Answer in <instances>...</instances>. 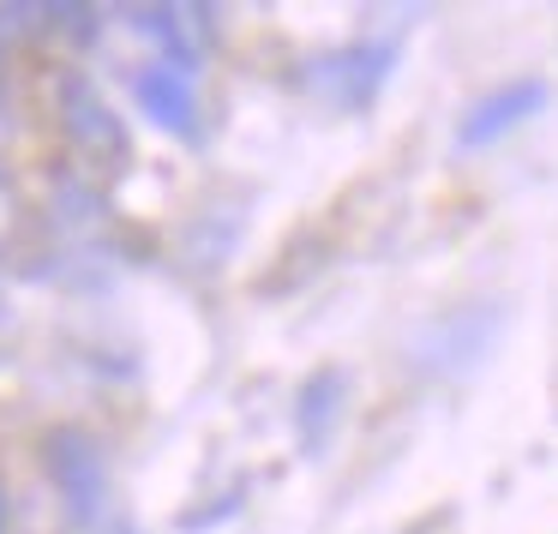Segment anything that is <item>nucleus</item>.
Returning a JSON list of instances; mask_svg holds the SVG:
<instances>
[{"label": "nucleus", "instance_id": "f03ea898", "mask_svg": "<svg viewBox=\"0 0 558 534\" xmlns=\"http://www.w3.org/2000/svg\"><path fill=\"white\" fill-rule=\"evenodd\" d=\"M43 462H49V481L78 529H102L114 517V486L97 438H85L78 426H61V433L43 438Z\"/></svg>", "mask_w": 558, "mask_h": 534}, {"label": "nucleus", "instance_id": "0eeeda50", "mask_svg": "<svg viewBox=\"0 0 558 534\" xmlns=\"http://www.w3.org/2000/svg\"><path fill=\"white\" fill-rule=\"evenodd\" d=\"M342 402H349V373L342 366H325V373H313L301 385V397H294V433H301L306 457H318L330 445V433L342 421Z\"/></svg>", "mask_w": 558, "mask_h": 534}, {"label": "nucleus", "instance_id": "20e7f679", "mask_svg": "<svg viewBox=\"0 0 558 534\" xmlns=\"http://www.w3.org/2000/svg\"><path fill=\"white\" fill-rule=\"evenodd\" d=\"M498 325H505L498 306H462V313H445V318H433L426 330H414L409 354H414V366L433 373V378H462V373H474V366L493 354Z\"/></svg>", "mask_w": 558, "mask_h": 534}, {"label": "nucleus", "instance_id": "6e6552de", "mask_svg": "<svg viewBox=\"0 0 558 534\" xmlns=\"http://www.w3.org/2000/svg\"><path fill=\"white\" fill-rule=\"evenodd\" d=\"M13 222H19V193H13V181L0 174V246H7V234H13Z\"/></svg>", "mask_w": 558, "mask_h": 534}, {"label": "nucleus", "instance_id": "7ed1b4c3", "mask_svg": "<svg viewBox=\"0 0 558 534\" xmlns=\"http://www.w3.org/2000/svg\"><path fill=\"white\" fill-rule=\"evenodd\" d=\"M133 85V102L157 133L186 138L198 145L205 138V102H198V61H162V54H145V61L126 73Z\"/></svg>", "mask_w": 558, "mask_h": 534}, {"label": "nucleus", "instance_id": "9b49d317", "mask_svg": "<svg viewBox=\"0 0 558 534\" xmlns=\"http://www.w3.org/2000/svg\"><path fill=\"white\" fill-rule=\"evenodd\" d=\"M0 330H7V301H0Z\"/></svg>", "mask_w": 558, "mask_h": 534}, {"label": "nucleus", "instance_id": "f257e3e1", "mask_svg": "<svg viewBox=\"0 0 558 534\" xmlns=\"http://www.w3.org/2000/svg\"><path fill=\"white\" fill-rule=\"evenodd\" d=\"M402 54V31H366V37L342 43V49H325L301 66V85L313 90L325 109L337 114H361L378 102V90L390 85Z\"/></svg>", "mask_w": 558, "mask_h": 534}, {"label": "nucleus", "instance_id": "423d86ee", "mask_svg": "<svg viewBox=\"0 0 558 534\" xmlns=\"http://www.w3.org/2000/svg\"><path fill=\"white\" fill-rule=\"evenodd\" d=\"M61 121L66 133H73V145L85 150V169H114V162L126 157V126L114 121V109L97 97V85H85V78H61Z\"/></svg>", "mask_w": 558, "mask_h": 534}, {"label": "nucleus", "instance_id": "9d476101", "mask_svg": "<svg viewBox=\"0 0 558 534\" xmlns=\"http://www.w3.org/2000/svg\"><path fill=\"white\" fill-rule=\"evenodd\" d=\"M0 534H7V493H0Z\"/></svg>", "mask_w": 558, "mask_h": 534}, {"label": "nucleus", "instance_id": "1a4fd4ad", "mask_svg": "<svg viewBox=\"0 0 558 534\" xmlns=\"http://www.w3.org/2000/svg\"><path fill=\"white\" fill-rule=\"evenodd\" d=\"M13 138V109H7V97H0V145Z\"/></svg>", "mask_w": 558, "mask_h": 534}, {"label": "nucleus", "instance_id": "39448f33", "mask_svg": "<svg viewBox=\"0 0 558 534\" xmlns=\"http://www.w3.org/2000/svg\"><path fill=\"white\" fill-rule=\"evenodd\" d=\"M546 102H553V85H546V78H505V85L481 90V97L462 109V121H457V150L474 157V150L505 145V138L522 133Z\"/></svg>", "mask_w": 558, "mask_h": 534}]
</instances>
